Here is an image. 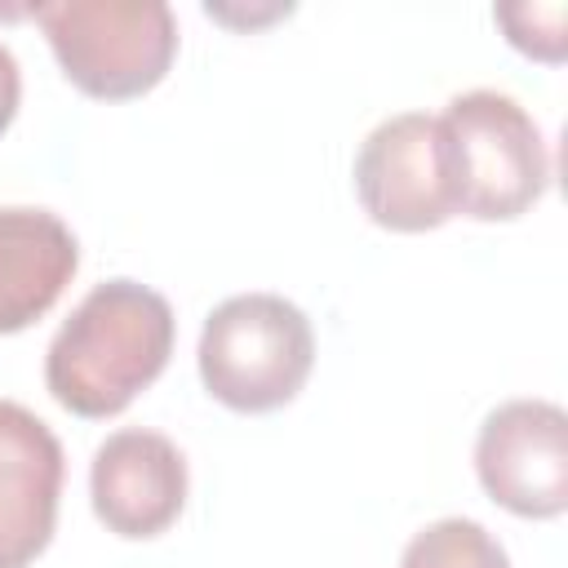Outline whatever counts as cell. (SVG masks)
<instances>
[{
	"label": "cell",
	"instance_id": "obj_1",
	"mask_svg": "<svg viewBox=\"0 0 568 568\" xmlns=\"http://www.w3.org/2000/svg\"><path fill=\"white\" fill-rule=\"evenodd\" d=\"M173 328V306L155 288L106 280L53 333L44 386L75 417H115L164 373Z\"/></svg>",
	"mask_w": 568,
	"mask_h": 568
},
{
	"label": "cell",
	"instance_id": "obj_2",
	"mask_svg": "<svg viewBox=\"0 0 568 568\" xmlns=\"http://www.w3.org/2000/svg\"><path fill=\"white\" fill-rule=\"evenodd\" d=\"M439 120L453 213L515 222L550 186V151L537 120L497 89L457 93Z\"/></svg>",
	"mask_w": 568,
	"mask_h": 568
},
{
	"label": "cell",
	"instance_id": "obj_3",
	"mask_svg": "<svg viewBox=\"0 0 568 568\" xmlns=\"http://www.w3.org/2000/svg\"><path fill=\"white\" fill-rule=\"evenodd\" d=\"M31 18L62 75L98 102L151 93L178 53V18L164 0H58L36 4Z\"/></svg>",
	"mask_w": 568,
	"mask_h": 568
},
{
	"label": "cell",
	"instance_id": "obj_4",
	"mask_svg": "<svg viewBox=\"0 0 568 568\" xmlns=\"http://www.w3.org/2000/svg\"><path fill=\"white\" fill-rule=\"evenodd\" d=\"M200 382L235 413L284 408L311 377V320L280 293H240L209 311L200 328Z\"/></svg>",
	"mask_w": 568,
	"mask_h": 568
},
{
	"label": "cell",
	"instance_id": "obj_5",
	"mask_svg": "<svg viewBox=\"0 0 568 568\" xmlns=\"http://www.w3.org/2000/svg\"><path fill=\"white\" fill-rule=\"evenodd\" d=\"M355 195L386 231H435L453 217V186L444 164L439 120L404 111L382 120L355 155Z\"/></svg>",
	"mask_w": 568,
	"mask_h": 568
},
{
	"label": "cell",
	"instance_id": "obj_6",
	"mask_svg": "<svg viewBox=\"0 0 568 568\" xmlns=\"http://www.w3.org/2000/svg\"><path fill=\"white\" fill-rule=\"evenodd\" d=\"M484 493L524 519L568 510V413L550 399H510L493 408L475 439Z\"/></svg>",
	"mask_w": 568,
	"mask_h": 568
},
{
	"label": "cell",
	"instance_id": "obj_7",
	"mask_svg": "<svg viewBox=\"0 0 568 568\" xmlns=\"http://www.w3.org/2000/svg\"><path fill=\"white\" fill-rule=\"evenodd\" d=\"M89 497L106 532L129 541L160 537L186 506V457L160 430H115L93 453Z\"/></svg>",
	"mask_w": 568,
	"mask_h": 568
},
{
	"label": "cell",
	"instance_id": "obj_8",
	"mask_svg": "<svg viewBox=\"0 0 568 568\" xmlns=\"http://www.w3.org/2000/svg\"><path fill=\"white\" fill-rule=\"evenodd\" d=\"M67 457L58 435L22 404L0 399V568L44 555L58 524Z\"/></svg>",
	"mask_w": 568,
	"mask_h": 568
},
{
	"label": "cell",
	"instance_id": "obj_9",
	"mask_svg": "<svg viewBox=\"0 0 568 568\" xmlns=\"http://www.w3.org/2000/svg\"><path fill=\"white\" fill-rule=\"evenodd\" d=\"M80 266L71 226L49 209H0V333H22L53 311Z\"/></svg>",
	"mask_w": 568,
	"mask_h": 568
},
{
	"label": "cell",
	"instance_id": "obj_10",
	"mask_svg": "<svg viewBox=\"0 0 568 568\" xmlns=\"http://www.w3.org/2000/svg\"><path fill=\"white\" fill-rule=\"evenodd\" d=\"M399 568H510V559L484 524L435 519L404 546Z\"/></svg>",
	"mask_w": 568,
	"mask_h": 568
},
{
	"label": "cell",
	"instance_id": "obj_11",
	"mask_svg": "<svg viewBox=\"0 0 568 568\" xmlns=\"http://www.w3.org/2000/svg\"><path fill=\"white\" fill-rule=\"evenodd\" d=\"M493 18L506 27V40L519 53L537 62H564V4H501Z\"/></svg>",
	"mask_w": 568,
	"mask_h": 568
},
{
	"label": "cell",
	"instance_id": "obj_12",
	"mask_svg": "<svg viewBox=\"0 0 568 568\" xmlns=\"http://www.w3.org/2000/svg\"><path fill=\"white\" fill-rule=\"evenodd\" d=\"M18 102H22V71H18V58L0 44V133L13 124Z\"/></svg>",
	"mask_w": 568,
	"mask_h": 568
}]
</instances>
